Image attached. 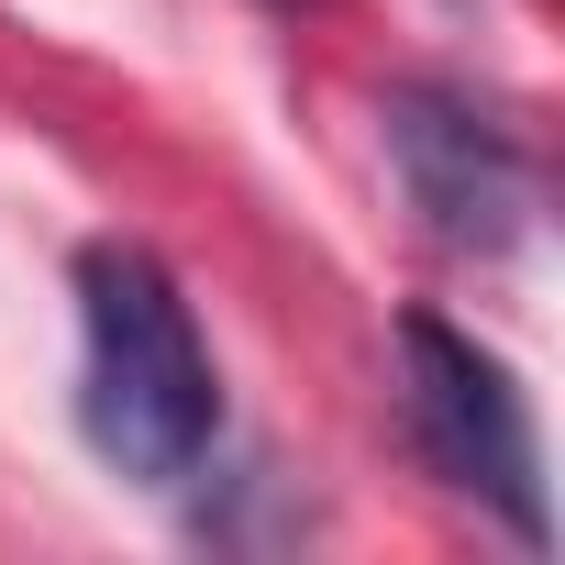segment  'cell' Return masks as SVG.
<instances>
[{
    "label": "cell",
    "instance_id": "obj_2",
    "mask_svg": "<svg viewBox=\"0 0 565 565\" xmlns=\"http://www.w3.org/2000/svg\"><path fill=\"white\" fill-rule=\"evenodd\" d=\"M399 422H411V455L477 499L521 554H543V444H532V399L510 388V366L455 333L444 311H411L399 322Z\"/></svg>",
    "mask_w": 565,
    "mask_h": 565
},
{
    "label": "cell",
    "instance_id": "obj_1",
    "mask_svg": "<svg viewBox=\"0 0 565 565\" xmlns=\"http://www.w3.org/2000/svg\"><path fill=\"white\" fill-rule=\"evenodd\" d=\"M78 433L134 488H189L222 455V366L156 244H78Z\"/></svg>",
    "mask_w": 565,
    "mask_h": 565
},
{
    "label": "cell",
    "instance_id": "obj_3",
    "mask_svg": "<svg viewBox=\"0 0 565 565\" xmlns=\"http://www.w3.org/2000/svg\"><path fill=\"white\" fill-rule=\"evenodd\" d=\"M377 134H388V167H399V189H411V211H422L433 244H455V255H510V244L532 233V200H543L532 145H521V122H499L477 89H455V78H399V89L377 100Z\"/></svg>",
    "mask_w": 565,
    "mask_h": 565
}]
</instances>
